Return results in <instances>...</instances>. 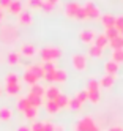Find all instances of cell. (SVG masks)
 Here are the masks:
<instances>
[{
	"mask_svg": "<svg viewBox=\"0 0 123 131\" xmlns=\"http://www.w3.org/2000/svg\"><path fill=\"white\" fill-rule=\"evenodd\" d=\"M5 84H19V76L16 73H8L5 76Z\"/></svg>",
	"mask_w": 123,
	"mask_h": 131,
	"instance_id": "obj_32",
	"label": "cell"
},
{
	"mask_svg": "<svg viewBox=\"0 0 123 131\" xmlns=\"http://www.w3.org/2000/svg\"><path fill=\"white\" fill-rule=\"evenodd\" d=\"M93 43H95V46H98V48L104 49L106 46H109V38L106 36V33H96V36H95Z\"/></svg>",
	"mask_w": 123,
	"mask_h": 131,
	"instance_id": "obj_10",
	"label": "cell"
},
{
	"mask_svg": "<svg viewBox=\"0 0 123 131\" xmlns=\"http://www.w3.org/2000/svg\"><path fill=\"white\" fill-rule=\"evenodd\" d=\"M84 10H85V13H87V17L88 19H98V17L101 16V11H99V8L95 5L92 0H87L84 5Z\"/></svg>",
	"mask_w": 123,
	"mask_h": 131,
	"instance_id": "obj_5",
	"label": "cell"
},
{
	"mask_svg": "<svg viewBox=\"0 0 123 131\" xmlns=\"http://www.w3.org/2000/svg\"><path fill=\"white\" fill-rule=\"evenodd\" d=\"M27 100L30 101V104H32L33 107H40V106L43 104V98L33 95V93H28V95H27Z\"/></svg>",
	"mask_w": 123,
	"mask_h": 131,
	"instance_id": "obj_25",
	"label": "cell"
},
{
	"mask_svg": "<svg viewBox=\"0 0 123 131\" xmlns=\"http://www.w3.org/2000/svg\"><path fill=\"white\" fill-rule=\"evenodd\" d=\"M109 46L112 48V51L123 49V35H118V36H115V38L109 40Z\"/></svg>",
	"mask_w": 123,
	"mask_h": 131,
	"instance_id": "obj_20",
	"label": "cell"
},
{
	"mask_svg": "<svg viewBox=\"0 0 123 131\" xmlns=\"http://www.w3.org/2000/svg\"><path fill=\"white\" fill-rule=\"evenodd\" d=\"M27 70L30 71V73H33L35 76L38 78V79H41V78H44V71H43V68H41V65H28L27 67Z\"/></svg>",
	"mask_w": 123,
	"mask_h": 131,
	"instance_id": "obj_21",
	"label": "cell"
},
{
	"mask_svg": "<svg viewBox=\"0 0 123 131\" xmlns=\"http://www.w3.org/2000/svg\"><path fill=\"white\" fill-rule=\"evenodd\" d=\"M110 60H114L115 63H123V49H115V51H112Z\"/></svg>",
	"mask_w": 123,
	"mask_h": 131,
	"instance_id": "obj_29",
	"label": "cell"
},
{
	"mask_svg": "<svg viewBox=\"0 0 123 131\" xmlns=\"http://www.w3.org/2000/svg\"><path fill=\"white\" fill-rule=\"evenodd\" d=\"M46 2H49L51 5H54V6H55L57 3H59V0H46Z\"/></svg>",
	"mask_w": 123,
	"mask_h": 131,
	"instance_id": "obj_47",
	"label": "cell"
},
{
	"mask_svg": "<svg viewBox=\"0 0 123 131\" xmlns=\"http://www.w3.org/2000/svg\"><path fill=\"white\" fill-rule=\"evenodd\" d=\"M81 8H82V5L77 2H68L65 5V14L68 17H71V19H76L79 11H81Z\"/></svg>",
	"mask_w": 123,
	"mask_h": 131,
	"instance_id": "obj_6",
	"label": "cell"
},
{
	"mask_svg": "<svg viewBox=\"0 0 123 131\" xmlns=\"http://www.w3.org/2000/svg\"><path fill=\"white\" fill-rule=\"evenodd\" d=\"M55 131H65L63 125H59V123H55Z\"/></svg>",
	"mask_w": 123,
	"mask_h": 131,
	"instance_id": "obj_46",
	"label": "cell"
},
{
	"mask_svg": "<svg viewBox=\"0 0 123 131\" xmlns=\"http://www.w3.org/2000/svg\"><path fill=\"white\" fill-rule=\"evenodd\" d=\"M8 13H11V14H16V16H19L22 11H24V8H22V2L21 0H13L11 2V5H9L8 8Z\"/></svg>",
	"mask_w": 123,
	"mask_h": 131,
	"instance_id": "obj_9",
	"label": "cell"
},
{
	"mask_svg": "<svg viewBox=\"0 0 123 131\" xmlns=\"http://www.w3.org/2000/svg\"><path fill=\"white\" fill-rule=\"evenodd\" d=\"M114 84H115V76H114V74H104L99 79V85L104 87V89H110Z\"/></svg>",
	"mask_w": 123,
	"mask_h": 131,
	"instance_id": "obj_12",
	"label": "cell"
},
{
	"mask_svg": "<svg viewBox=\"0 0 123 131\" xmlns=\"http://www.w3.org/2000/svg\"><path fill=\"white\" fill-rule=\"evenodd\" d=\"M24 117L25 118H28V120H35L36 117H38V107H28L25 112H24Z\"/></svg>",
	"mask_w": 123,
	"mask_h": 131,
	"instance_id": "obj_30",
	"label": "cell"
},
{
	"mask_svg": "<svg viewBox=\"0 0 123 131\" xmlns=\"http://www.w3.org/2000/svg\"><path fill=\"white\" fill-rule=\"evenodd\" d=\"M44 107H46V111L49 112V114H57V112H59V106H57V103L52 101V100H46L44 101Z\"/></svg>",
	"mask_w": 123,
	"mask_h": 131,
	"instance_id": "obj_24",
	"label": "cell"
},
{
	"mask_svg": "<svg viewBox=\"0 0 123 131\" xmlns=\"http://www.w3.org/2000/svg\"><path fill=\"white\" fill-rule=\"evenodd\" d=\"M104 71H106V74H115L118 73V63H115L114 60H107L106 63H104Z\"/></svg>",
	"mask_w": 123,
	"mask_h": 131,
	"instance_id": "obj_13",
	"label": "cell"
},
{
	"mask_svg": "<svg viewBox=\"0 0 123 131\" xmlns=\"http://www.w3.org/2000/svg\"><path fill=\"white\" fill-rule=\"evenodd\" d=\"M109 131H123V128L115 125V126H110V128H109Z\"/></svg>",
	"mask_w": 123,
	"mask_h": 131,
	"instance_id": "obj_45",
	"label": "cell"
},
{
	"mask_svg": "<svg viewBox=\"0 0 123 131\" xmlns=\"http://www.w3.org/2000/svg\"><path fill=\"white\" fill-rule=\"evenodd\" d=\"M16 106H17V109L22 112H24L28 109V107H32V104H30V101L27 100V96H21V98H17V103H16Z\"/></svg>",
	"mask_w": 123,
	"mask_h": 131,
	"instance_id": "obj_18",
	"label": "cell"
},
{
	"mask_svg": "<svg viewBox=\"0 0 123 131\" xmlns=\"http://www.w3.org/2000/svg\"><path fill=\"white\" fill-rule=\"evenodd\" d=\"M24 81L28 84V85H33V84H38V78L35 76L33 73H30L28 70L24 71Z\"/></svg>",
	"mask_w": 123,
	"mask_h": 131,
	"instance_id": "obj_26",
	"label": "cell"
},
{
	"mask_svg": "<svg viewBox=\"0 0 123 131\" xmlns=\"http://www.w3.org/2000/svg\"><path fill=\"white\" fill-rule=\"evenodd\" d=\"M17 30H16V27L13 25H3L2 27V32H0V38H2V41L5 43H13L14 40H17Z\"/></svg>",
	"mask_w": 123,
	"mask_h": 131,
	"instance_id": "obj_4",
	"label": "cell"
},
{
	"mask_svg": "<svg viewBox=\"0 0 123 131\" xmlns=\"http://www.w3.org/2000/svg\"><path fill=\"white\" fill-rule=\"evenodd\" d=\"M95 36H96V32H95L93 29H82V30L79 32V38H81V41L85 43V44L93 43Z\"/></svg>",
	"mask_w": 123,
	"mask_h": 131,
	"instance_id": "obj_8",
	"label": "cell"
},
{
	"mask_svg": "<svg viewBox=\"0 0 123 131\" xmlns=\"http://www.w3.org/2000/svg\"><path fill=\"white\" fill-rule=\"evenodd\" d=\"M71 63H73V67L76 70L84 71L85 68H87V57H85L84 54H74L71 57Z\"/></svg>",
	"mask_w": 123,
	"mask_h": 131,
	"instance_id": "obj_7",
	"label": "cell"
},
{
	"mask_svg": "<svg viewBox=\"0 0 123 131\" xmlns=\"http://www.w3.org/2000/svg\"><path fill=\"white\" fill-rule=\"evenodd\" d=\"M21 52L24 55H27V57H33V55L36 54V48L33 44H30V43H25V44L21 46Z\"/></svg>",
	"mask_w": 123,
	"mask_h": 131,
	"instance_id": "obj_17",
	"label": "cell"
},
{
	"mask_svg": "<svg viewBox=\"0 0 123 131\" xmlns=\"http://www.w3.org/2000/svg\"><path fill=\"white\" fill-rule=\"evenodd\" d=\"M73 129L74 131H98L99 128L96 125V122H95L90 115H84L82 118H79L74 123Z\"/></svg>",
	"mask_w": 123,
	"mask_h": 131,
	"instance_id": "obj_1",
	"label": "cell"
},
{
	"mask_svg": "<svg viewBox=\"0 0 123 131\" xmlns=\"http://www.w3.org/2000/svg\"><path fill=\"white\" fill-rule=\"evenodd\" d=\"M101 24L106 27V29L115 27V16H112V14H103L101 16Z\"/></svg>",
	"mask_w": 123,
	"mask_h": 131,
	"instance_id": "obj_15",
	"label": "cell"
},
{
	"mask_svg": "<svg viewBox=\"0 0 123 131\" xmlns=\"http://www.w3.org/2000/svg\"><path fill=\"white\" fill-rule=\"evenodd\" d=\"M68 100H70V96H66V95H63V93H60L59 96L55 98V103H57V106H59V109L62 107H68Z\"/></svg>",
	"mask_w": 123,
	"mask_h": 131,
	"instance_id": "obj_27",
	"label": "cell"
},
{
	"mask_svg": "<svg viewBox=\"0 0 123 131\" xmlns=\"http://www.w3.org/2000/svg\"><path fill=\"white\" fill-rule=\"evenodd\" d=\"M16 131H30V126H27V125H21V126H17Z\"/></svg>",
	"mask_w": 123,
	"mask_h": 131,
	"instance_id": "obj_44",
	"label": "cell"
},
{
	"mask_svg": "<svg viewBox=\"0 0 123 131\" xmlns=\"http://www.w3.org/2000/svg\"><path fill=\"white\" fill-rule=\"evenodd\" d=\"M41 10H43V11H46V13H49V11H52V10H54V5H51L49 2H46V0H44L43 5H41Z\"/></svg>",
	"mask_w": 123,
	"mask_h": 131,
	"instance_id": "obj_41",
	"label": "cell"
},
{
	"mask_svg": "<svg viewBox=\"0 0 123 131\" xmlns=\"http://www.w3.org/2000/svg\"><path fill=\"white\" fill-rule=\"evenodd\" d=\"M76 19H79V21H85V19H88L87 17V13H85V10H84V6L81 8V11H79V14H77V17Z\"/></svg>",
	"mask_w": 123,
	"mask_h": 131,
	"instance_id": "obj_42",
	"label": "cell"
},
{
	"mask_svg": "<svg viewBox=\"0 0 123 131\" xmlns=\"http://www.w3.org/2000/svg\"><path fill=\"white\" fill-rule=\"evenodd\" d=\"M5 92L9 96H16L21 92V85L19 84H5Z\"/></svg>",
	"mask_w": 123,
	"mask_h": 131,
	"instance_id": "obj_16",
	"label": "cell"
},
{
	"mask_svg": "<svg viewBox=\"0 0 123 131\" xmlns=\"http://www.w3.org/2000/svg\"><path fill=\"white\" fill-rule=\"evenodd\" d=\"M17 21H19V24H22V25H30V24L33 22V16H32L30 11L24 10L21 14L17 16Z\"/></svg>",
	"mask_w": 123,
	"mask_h": 131,
	"instance_id": "obj_11",
	"label": "cell"
},
{
	"mask_svg": "<svg viewBox=\"0 0 123 131\" xmlns=\"http://www.w3.org/2000/svg\"><path fill=\"white\" fill-rule=\"evenodd\" d=\"M43 125H44V122L35 120L32 123V126H30V131H43Z\"/></svg>",
	"mask_w": 123,
	"mask_h": 131,
	"instance_id": "obj_37",
	"label": "cell"
},
{
	"mask_svg": "<svg viewBox=\"0 0 123 131\" xmlns=\"http://www.w3.org/2000/svg\"><path fill=\"white\" fill-rule=\"evenodd\" d=\"M28 93H33V95L36 96H44V93H46V89L41 85V84H33V85H30V92Z\"/></svg>",
	"mask_w": 123,
	"mask_h": 131,
	"instance_id": "obj_22",
	"label": "cell"
},
{
	"mask_svg": "<svg viewBox=\"0 0 123 131\" xmlns=\"http://www.w3.org/2000/svg\"><path fill=\"white\" fill-rule=\"evenodd\" d=\"M99 81L92 78L88 82H87V87H85V90H87V96H88V101L92 103H99V98H101V93H99Z\"/></svg>",
	"mask_w": 123,
	"mask_h": 131,
	"instance_id": "obj_2",
	"label": "cell"
},
{
	"mask_svg": "<svg viewBox=\"0 0 123 131\" xmlns=\"http://www.w3.org/2000/svg\"><path fill=\"white\" fill-rule=\"evenodd\" d=\"M11 2L13 0H0V8H2V10L3 8H8L9 5H11Z\"/></svg>",
	"mask_w": 123,
	"mask_h": 131,
	"instance_id": "obj_43",
	"label": "cell"
},
{
	"mask_svg": "<svg viewBox=\"0 0 123 131\" xmlns=\"http://www.w3.org/2000/svg\"><path fill=\"white\" fill-rule=\"evenodd\" d=\"M68 107H70L71 111H79V109L82 107V103L76 98V96H73V98L68 100Z\"/></svg>",
	"mask_w": 123,
	"mask_h": 131,
	"instance_id": "obj_28",
	"label": "cell"
},
{
	"mask_svg": "<svg viewBox=\"0 0 123 131\" xmlns=\"http://www.w3.org/2000/svg\"><path fill=\"white\" fill-rule=\"evenodd\" d=\"M120 35H123V29H121V30H120Z\"/></svg>",
	"mask_w": 123,
	"mask_h": 131,
	"instance_id": "obj_49",
	"label": "cell"
},
{
	"mask_svg": "<svg viewBox=\"0 0 123 131\" xmlns=\"http://www.w3.org/2000/svg\"><path fill=\"white\" fill-rule=\"evenodd\" d=\"M76 98H77L81 103H85V101H87L88 100V96H87V90H81V92H77V93H76Z\"/></svg>",
	"mask_w": 123,
	"mask_h": 131,
	"instance_id": "obj_38",
	"label": "cell"
},
{
	"mask_svg": "<svg viewBox=\"0 0 123 131\" xmlns=\"http://www.w3.org/2000/svg\"><path fill=\"white\" fill-rule=\"evenodd\" d=\"M115 29L118 32L123 29V16H115Z\"/></svg>",
	"mask_w": 123,
	"mask_h": 131,
	"instance_id": "obj_40",
	"label": "cell"
},
{
	"mask_svg": "<svg viewBox=\"0 0 123 131\" xmlns=\"http://www.w3.org/2000/svg\"><path fill=\"white\" fill-rule=\"evenodd\" d=\"M19 52H9L8 54V57H6V60H8V65H16V63H19Z\"/></svg>",
	"mask_w": 123,
	"mask_h": 131,
	"instance_id": "obj_31",
	"label": "cell"
},
{
	"mask_svg": "<svg viewBox=\"0 0 123 131\" xmlns=\"http://www.w3.org/2000/svg\"><path fill=\"white\" fill-rule=\"evenodd\" d=\"M2 21H3V10L0 8V22H2Z\"/></svg>",
	"mask_w": 123,
	"mask_h": 131,
	"instance_id": "obj_48",
	"label": "cell"
},
{
	"mask_svg": "<svg viewBox=\"0 0 123 131\" xmlns=\"http://www.w3.org/2000/svg\"><path fill=\"white\" fill-rule=\"evenodd\" d=\"M41 68H43L44 74H46V73H51V71L55 70V63H54V62H43V63H41Z\"/></svg>",
	"mask_w": 123,
	"mask_h": 131,
	"instance_id": "obj_34",
	"label": "cell"
},
{
	"mask_svg": "<svg viewBox=\"0 0 123 131\" xmlns=\"http://www.w3.org/2000/svg\"><path fill=\"white\" fill-rule=\"evenodd\" d=\"M13 118V111L9 109L8 106H2L0 107V120L2 122H8Z\"/></svg>",
	"mask_w": 123,
	"mask_h": 131,
	"instance_id": "obj_19",
	"label": "cell"
},
{
	"mask_svg": "<svg viewBox=\"0 0 123 131\" xmlns=\"http://www.w3.org/2000/svg\"><path fill=\"white\" fill-rule=\"evenodd\" d=\"M98 131H101V129H98Z\"/></svg>",
	"mask_w": 123,
	"mask_h": 131,
	"instance_id": "obj_51",
	"label": "cell"
},
{
	"mask_svg": "<svg viewBox=\"0 0 123 131\" xmlns=\"http://www.w3.org/2000/svg\"><path fill=\"white\" fill-rule=\"evenodd\" d=\"M44 0H27V5L33 8V10H41V5H43Z\"/></svg>",
	"mask_w": 123,
	"mask_h": 131,
	"instance_id": "obj_35",
	"label": "cell"
},
{
	"mask_svg": "<svg viewBox=\"0 0 123 131\" xmlns=\"http://www.w3.org/2000/svg\"><path fill=\"white\" fill-rule=\"evenodd\" d=\"M62 55L60 48H55V46H46L40 51V57L43 62H55Z\"/></svg>",
	"mask_w": 123,
	"mask_h": 131,
	"instance_id": "obj_3",
	"label": "cell"
},
{
	"mask_svg": "<svg viewBox=\"0 0 123 131\" xmlns=\"http://www.w3.org/2000/svg\"><path fill=\"white\" fill-rule=\"evenodd\" d=\"M66 79H68V73H66L65 70L57 68V70L54 71V82L63 84V82H66Z\"/></svg>",
	"mask_w": 123,
	"mask_h": 131,
	"instance_id": "obj_14",
	"label": "cell"
},
{
	"mask_svg": "<svg viewBox=\"0 0 123 131\" xmlns=\"http://www.w3.org/2000/svg\"><path fill=\"white\" fill-rule=\"evenodd\" d=\"M0 95H2V89H0Z\"/></svg>",
	"mask_w": 123,
	"mask_h": 131,
	"instance_id": "obj_50",
	"label": "cell"
},
{
	"mask_svg": "<svg viewBox=\"0 0 123 131\" xmlns=\"http://www.w3.org/2000/svg\"><path fill=\"white\" fill-rule=\"evenodd\" d=\"M88 54L92 55V57H101V55H103V49L93 44V46H90V48H88Z\"/></svg>",
	"mask_w": 123,
	"mask_h": 131,
	"instance_id": "obj_33",
	"label": "cell"
},
{
	"mask_svg": "<svg viewBox=\"0 0 123 131\" xmlns=\"http://www.w3.org/2000/svg\"><path fill=\"white\" fill-rule=\"evenodd\" d=\"M60 95V90L57 89V87H49V89H46V93H44V96L47 98V100H52V101H55V98Z\"/></svg>",
	"mask_w": 123,
	"mask_h": 131,
	"instance_id": "obj_23",
	"label": "cell"
},
{
	"mask_svg": "<svg viewBox=\"0 0 123 131\" xmlns=\"http://www.w3.org/2000/svg\"><path fill=\"white\" fill-rule=\"evenodd\" d=\"M104 33H106V36H107L109 40H112V38H115V36H118V35H120V32L115 29V27H110V29H106V32H104Z\"/></svg>",
	"mask_w": 123,
	"mask_h": 131,
	"instance_id": "obj_36",
	"label": "cell"
},
{
	"mask_svg": "<svg viewBox=\"0 0 123 131\" xmlns=\"http://www.w3.org/2000/svg\"><path fill=\"white\" fill-rule=\"evenodd\" d=\"M43 131H55V123L54 122H44Z\"/></svg>",
	"mask_w": 123,
	"mask_h": 131,
	"instance_id": "obj_39",
	"label": "cell"
}]
</instances>
